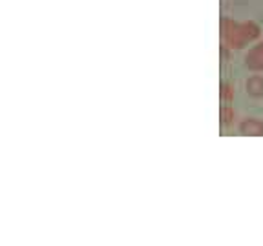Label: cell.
<instances>
[{
  "label": "cell",
  "instance_id": "1",
  "mask_svg": "<svg viewBox=\"0 0 263 246\" xmlns=\"http://www.w3.org/2000/svg\"><path fill=\"white\" fill-rule=\"evenodd\" d=\"M221 35L230 48L239 49V48H243V44L247 42L245 37H243L241 26L236 24V22H232V20H229V18H225V20L221 22Z\"/></svg>",
  "mask_w": 263,
  "mask_h": 246
},
{
  "label": "cell",
  "instance_id": "2",
  "mask_svg": "<svg viewBox=\"0 0 263 246\" xmlns=\"http://www.w3.org/2000/svg\"><path fill=\"white\" fill-rule=\"evenodd\" d=\"M245 62H247V66H249L251 70H254V71L263 70V42H261V44H258V46H254V48L249 51Z\"/></svg>",
  "mask_w": 263,
  "mask_h": 246
},
{
  "label": "cell",
  "instance_id": "3",
  "mask_svg": "<svg viewBox=\"0 0 263 246\" xmlns=\"http://www.w3.org/2000/svg\"><path fill=\"white\" fill-rule=\"evenodd\" d=\"M241 133L243 135H251V137H259L263 135V124L259 120L249 119L241 124Z\"/></svg>",
  "mask_w": 263,
  "mask_h": 246
},
{
  "label": "cell",
  "instance_id": "4",
  "mask_svg": "<svg viewBox=\"0 0 263 246\" xmlns=\"http://www.w3.org/2000/svg\"><path fill=\"white\" fill-rule=\"evenodd\" d=\"M239 26H241L245 40H254V38L259 37V28L254 24V22H243V24H239Z\"/></svg>",
  "mask_w": 263,
  "mask_h": 246
},
{
  "label": "cell",
  "instance_id": "5",
  "mask_svg": "<svg viewBox=\"0 0 263 246\" xmlns=\"http://www.w3.org/2000/svg\"><path fill=\"white\" fill-rule=\"evenodd\" d=\"M247 91L251 95H254V97L263 95V78H259V77L249 78V82H247Z\"/></svg>",
  "mask_w": 263,
  "mask_h": 246
},
{
  "label": "cell",
  "instance_id": "6",
  "mask_svg": "<svg viewBox=\"0 0 263 246\" xmlns=\"http://www.w3.org/2000/svg\"><path fill=\"white\" fill-rule=\"evenodd\" d=\"M221 95H223V98H225V100H230V98L234 97V90H232L229 84H225V86H223V90H221Z\"/></svg>",
  "mask_w": 263,
  "mask_h": 246
},
{
  "label": "cell",
  "instance_id": "7",
  "mask_svg": "<svg viewBox=\"0 0 263 246\" xmlns=\"http://www.w3.org/2000/svg\"><path fill=\"white\" fill-rule=\"evenodd\" d=\"M221 113H223V120H225V122H230V119H232V111H230V108H225Z\"/></svg>",
  "mask_w": 263,
  "mask_h": 246
}]
</instances>
